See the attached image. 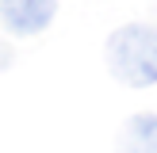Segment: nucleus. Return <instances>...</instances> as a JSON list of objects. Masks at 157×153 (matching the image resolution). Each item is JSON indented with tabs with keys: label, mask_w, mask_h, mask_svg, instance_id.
<instances>
[{
	"label": "nucleus",
	"mask_w": 157,
	"mask_h": 153,
	"mask_svg": "<svg viewBox=\"0 0 157 153\" xmlns=\"http://www.w3.org/2000/svg\"><path fill=\"white\" fill-rule=\"evenodd\" d=\"M104 58L115 80L130 88H150L157 84V31L146 23H123L111 31Z\"/></svg>",
	"instance_id": "obj_1"
},
{
	"label": "nucleus",
	"mask_w": 157,
	"mask_h": 153,
	"mask_svg": "<svg viewBox=\"0 0 157 153\" xmlns=\"http://www.w3.org/2000/svg\"><path fill=\"white\" fill-rule=\"evenodd\" d=\"M58 15V0H0V19L12 35H42Z\"/></svg>",
	"instance_id": "obj_2"
},
{
	"label": "nucleus",
	"mask_w": 157,
	"mask_h": 153,
	"mask_svg": "<svg viewBox=\"0 0 157 153\" xmlns=\"http://www.w3.org/2000/svg\"><path fill=\"white\" fill-rule=\"evenodd\" d=\"M123 153H157V115H130L123 130Z\"/></svg>",
	"instance_id": "obj_3"
},
{
	"label": "nucleus",
	"mask_w": 157,
	"mask_h": 153,
	"mask_svg": "<svg viewBox=\"0 0 157 153\" xmlns=\"http://www.w3.org/2000/svg\"><path fill=\"white\" fill-rule=\"evenodd\" d=\"M12 61H15V50H12V42H8L4 35H0V73H4V69L12 65Z\"/></svg>",
	"instance_id": "obj_4"
}]
</instances>
